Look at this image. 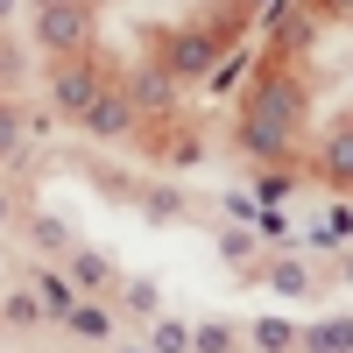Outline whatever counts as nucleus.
<instances>
[{
  "label": "nucleus",
  "mask_w": 353,
  "mask_h": 353,
  "mask_svg": "<svg viewBox=\"0 0 353 353\" xmlns=\"http://www.w3.org/2000/svg\"><path fill=\"white\" fill-rule=\"evenodd\" d=\"M212 57H219V50L205 43V36H176V50H170V78H198Z\"/></svg>",
  "instance_id": "obj_5"
},
{
  "label": "nucleus",
  "mask_w": 353,
  "mask_h": 353,
  "mask_svg": "<svg viewBox=\"0 0 353 353\" xmlns=\"http://www.w3.org/2000/svg\"><path fill=\"white\" fill-rule=\"evenodd\" d=\"M149 353H191V332L176 325V318H163V325H156V346H149Z\"/></svg>",
  "instance_id": "obj_13"
},
{
  "label": "nucleus",
  "mask_w": 353,
  "mask_h": 353,
  "mask_svg": "<svg viewBox=\"0 0 353 353\" xmlns=\"http://www.w3.org/2000/svg\"><path fill=\"white\" fill-rule=\"evenodd\" d=\"M332 170H339V176H353V128L332 141Z\"/></svg>",
  "instance_id": "obj_19"
},
{
  "label": "nucleus",
  "mask_w": 353,
  "mask_h": 353,
  "mask_svg": "<svg viewBox=\"0 0 353 353\" xmlns=\"http://www.w3.org/2000/svg\"><path fill=\"white\" fill-rule=\"evenodd\" d=\"M248 248H254L248 233H226V241H219V254H226V261H248Z\"/></svg>",
  "instance_id": "obj_22"
},
{
  "label": "nucleus",
  "mask_w": 353,
  "mask_h": 353,
  "mask_svg": "<svg viewBox=\"0 0 353 353\" xmlns=\"http://www.w3.org/2000/svg\"><path fill=\"white\" fill-rule=\"evenodd\" d=\"M36 297H43L50 318H71V311H78V283H64V276H36Z\"/></svg>",
  "instance_id": "obj_8"
},
{
  "label": "nucleus",
  "mask_w": 353,
  "mask_h": 353,
  "mask_svg": "<svg viewBox=\"0 0 353 353\" xmlns=\"http://www.w3.org/2000/svg\"><path fill=\"white\" fill-rule=\"evenodd\" d=\"M226 346H233L226 325H198V332H191V353H226Z\"/></svg>",
  "instance_id": "obj_15"
},
{
  "label": "nucleus",
  "mask_w": 353,
  "mask_h": 353,
  "mask_svg": "<svg viewBox=\"0 0 353 353\" xmlns=\"http://www.w3.org/2000/svg\"><path fill=\"white\" fill-rule=\"evenodd\" d=\"M297 346H304V353H346V346H353V318H325V325H311Z\"/></svg>",
  "instance_id": "obj_6"
},
{
  "label": "nucleus",
  "mask_w": 353,
  "mask_h": 353,
  "mask_svg": "<svg viewBox=\"0 0 353 353\" xmlns=\"http://www.w3.org/2000/svg\"><path fill=\"white\" fill-rule=\"evenodd\" d=\"M149 219H176V191H149Z\"/></svg>",
  "instance_id": "obj_20"
},
{
  "label": "nucleus",
  "mask_w": 353,
  "mask_h": 353,
  "mask_svg": "<svg viewBox=\"0 0 353 353\" xmlns=\"http://www.w3.org/2000/svg\"><path fill=\"white\" fill-rule=\"evenodd\" d=\"M128 304L134 311H156V283H128Z\"/></svg>",
  "instance_id": "obj_21"
},
{
  "label": "nucleus",
  "mask_w": 353,
  "mask_h": 353,
  "mask_svg": "<svg viewBox=\"0 0 353 353\" xmlns=\"http://www.w3.org/2000/svg\"><path fill=\"white\" fill-rule=\"evenodd\" d=\"M346 283H353V254H346Z\"/></svg>",
  "instance_id": "obj_24"
},
{
  "label": "nucleus",
  "mask_w": 353,
  "mask_h": 353,
  "mask_svg": "<svg viewBox=\"0 0 353 353\" xmlns=\"http://www.w3.org/2000/svg\"><path fill=\"white\" fill-rule=\"evenodd\" d=\"M85 128H92L99 141H113V134H128V128H134V113H128V99H106V92H99L92 113H85Z\"/></svg>",
  "instance_id": "obj_4"
},
{
  "label": "nucleus",
  "mask_w": 353,
  "mask_h": 353,
  "mask_svg": "<svg viewBox=\"0 0 353 353\" xmlns=\"http://www.w3.org/2000/svg\"><path fill=\"white\" fill-rule=\"evenodd\" d=\"M128 353H141V346H128Z\"/></svg>",
  "instance_id": "obj_25"
},
{
  "label": "nucleus",
  "mask_w": 353,
  "mask_h": 353,
  "mask_svg": "<svg viewBox=\"0 0 353 353\" xmlns=\"http://www.w3.org/2000/svg\"><path fill=\"white\" fill-rule=\"evenodd\" d=\"M0 311H8V325H36V318H43V297H0Z\"/></svg>",
  "instance_id": "obj_14"
},
{
  "label": "nucleus",
  "mask_w": 353,
  "mask_h": 353,
  "mask_svg": "<svg viewBox=\"0 0 353 353\" xmlns=\"http://www.w3.org/2000/svg\"><path fill=\"white\" fill-rule=\"evenodd\" d=\"M0 14H14V0H0Z\"/></svg>",
  "instance_id": "obj_23"
},
{
  "label": "nucleus",
  "mask_w": 353,
  "mask_h": 353,
  "mask_svg": "<svg viewBox=\"0 0 353 353\" xmlns=\"http://www.w3.org/2000/svg\"><path fill=\"white\" fill-rule=\"evenodd\" d=\"M64 325H71V332H85V339H106V311H99V304H78Z\"/></svg>",
  "instance_id": "obj_12"
},
{
  "label": "nucleus",
  "mask_w": 353,
  "mask_h": 353,
  "mask_svg": "<svg viewBox=\"0 0 353 353\" xmlns=\"http://www.w3.org/2000/svg\"><path fill=\"white\" fill-rule=\"evenodd\" d=\"M134 92H141V106H170L176 78H170V71H141V85H134Z\"/></svg>",
  "instance_id": "obj_10"
},
{
  "label": "nucleus",
  "mask_w": 353,
  "mask_h": 353,
  "mask_svg": "<svg viewBox=\"0 0 353 353\" xmlns=\"http://www.w3.org/2000/svg\"><path fill=\"white\" fill-rule=\"evenodd\" d=\"M36 241L43 248H71V233H64V219H36Z\"/></svg>",
  "instance_id": "obj_18"
},
{
  "label": "nucleus",
  "mask_w": 353,
  "mask_h": 353,
  "mask_svg": "<svg viewBox=\"0 0 353 353\" xmlns=\"http://www.w3.org/2000/svg\"><path fill=\"white\" fill-rule=\"evenodd\" d=\"M21 128H28V121H21V113H14V106H0V156H8V149H14V141H21Z\"/></svg>",
  "instance_id": "obj_16"
},
{
  "label": "nucleus",
  "mask_w": 353,
  "mask_h": 353,
  "mask_svg": "<svg viewBox=\"0 0 353 353\" xmlns=\"http://www.w3.org/2000/svg\"><path fill=\"white\" fill-rule=\"evenodd\" d=\"M290 113H297V85H269V92H261V113H254V121H248V149L254 156H276L283 149V121H290Z\"/></svg>",
  "instance_id": "obj_1"
},
{
  "label": "nucleus",
  "mask_w": 353,
  "mask_h": 353,
  "mask_svg": "<svg viewBox=\"0 0 353 353\" xmlns=\"http://www.w3.org/2000/svg\"><path fill=\"white\" fill-rule=\"evenodd\" d=\"M269 283H276V297H311V276L297 269V261H283V269H276Z\"/></svg>",
  "instance_id": "obj_11"
},
{
  "label": "nucleus",
  "mask_w": 353,
  "mask_h": 353,
  "mask_svg": "<svg viewBox=\"0 0 353 353\" xmlns=\"http://www.w3.org/2000/svg\"><path fill=\"white\" fill-rule=\"evenodd\" d=\"M254 346L261 353H290V346H297V325H283V318H254Z\"/></svg>",
  "instance_id": "obj_9"
},
{
  "label": "nucleus",
  "mask_w": 353,
  "mask_h": 353,
  "mask_svg": "<svg viewBox=\"0 0 353 353\" xmlns=\"http://www.w3.org/2000/svg\"><path fill=\"white\" fill-rule=\"evenodd\" d=\"M50 92H57V106H64L71 121H85V113H92V99H99V92H92V71H78V64H71V71H57Z\"/></svg>",
  "instance_id": "obj_3"
},
{
  "label": "nucleus",
  "mask_w": 353,
  "mask_h": 353,
  "mask_svg": "<svg viewBox=\"0 0 353 353\" xmlns=\"http://www.w3.org/2000/svg\"><path fill=\"white\" fill-rule=\"evenodd\" d=\"M226 212L241 219V226H261V205H254V198H241V191H226Z\"/></svg>",
  "instance_id": "obj_17"
},
{
  "label": "nucleus",
  "mask_w": 353,
  "mask_h": 353,
  "mask_svg": "<svg viewBox=\"0 0 353 353\" xmlns=\"http://www.w3.org/2000/svg\"><path fill=\"white\" fill-rule=\"evenodd\" d=\"M36 28H43L50 50H78V43H85V14H78V0H43Z\"/></svg>",
  "instance_id": "obj_2"
},
{
  "label": "nucleus",
  "mask_w": 353,
  "mask_h": 353,
  "mask_svg": "<svg viewBox=\"0 0 353 353\" xmlns=\"http://www.w3.org/2000/svg\"><path fill=\"white\" fill-rule=\"evenodd\" d=\"M71 283H78V290H106V283H113V261L92 254V248H78V254H71Z\"/></svg>",
  "instance_id": "obj_7"
}]
</instances>
